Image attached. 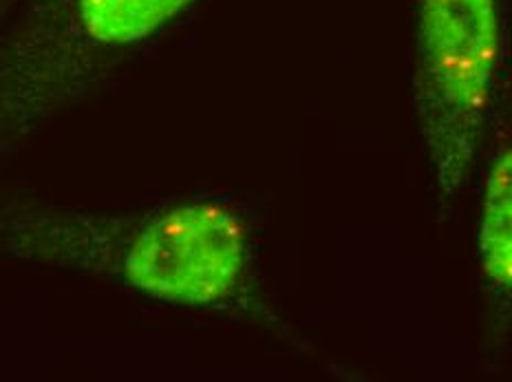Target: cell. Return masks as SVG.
<instances>
[{"label": "cell", "mask_w": 512, "mask_h": 382, "mask_svg": "<svg viewBox=\"0 0 512 382\" xmlns=\"http://www.w3.org/2000/svg\"><path fill=\"white\" fill-rule=\"evenodd\" d=\"M245 268V230L221 206H181L148 219L120 257L128 285L155 299L210 305L237 288Z\"/></svg>", "instance_id": "7a4b0ae2"}, {"label": "cell", "mask_w": 512, "mask_h": 382, "mask_svg": "<svg viewBox=\"0 0 512 382\" xmlns=\"http://www.w3.org/2000/svg\"><path fill=\"white\" fill-rule=\"evenodd\" d=\"M192 0H78L87 34L102 45H128L151 36Z\"/></svg>", "instance_id": "277c9868"}, {"label": "cell", "mask_w": 512, "mask_h": 382, "mask_svg": "<svg viewBox=\"0 0 512 382\" xmlns=\"http://www.w3.org/2000/svg\"><path fill=\"white\" fill-rule=\"evenodd\" d=\"M479 257L486 277L512 292V148L499 153L486 179Z\"/></svg>", "instance_id": "3957f363"}, {"label": "cell", "mask_w": 512, "mask_h": 382, "mask_svg": "<svg viewBox=\"0 0 512 382\" xmlns=\"http://www.w3.org/2000/svg\"><path fill=\"white\" fill-rule=\"evenodd\" d=\"M499 58L495 0H422L418 104L440 197L473 168Z\"/></svg>", "instance_id": "6da1fadb"}]
</instances>
